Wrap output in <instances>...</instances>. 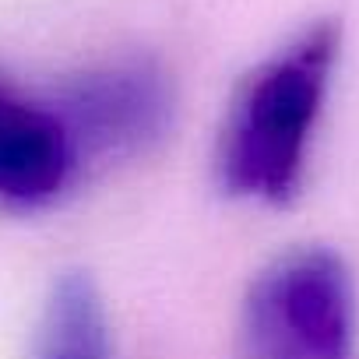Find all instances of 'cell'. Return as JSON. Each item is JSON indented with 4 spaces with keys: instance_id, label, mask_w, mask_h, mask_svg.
Instances as JSON below:
<instances>
[{
    "instance_id": "6da1fadb",
    "label": "cell",
    "mask_w": 359,
    "mask_h": 359,
    "mask_svg": "<svg viewBox=\"0 0 359 359\" xmlns=\"http://www.w3.org/2000/svg\"><path fill=\"white\" fill-rule=\"evenodd\" d=\"M338 57L341 25L320 18L240 78L212 158L226 198L264 208H285L299 198Z\"/></svg>"
},
{
    "instance_id": "7a4b0ae2",
    "label": "cell",
    "mask_w": 359,
    "mask_h": 359,
    "mask_svg": "<svg viewBox=\"0 0 359 359\" xmlns=\"http://www.w3.org/2000/svg\"><path fill=\"white\" fill-rule=\"evenodd\" d=\"M355 282L345 257L306 243L271 257L240 310V359H352Z\"/></svg>"
},
{
    "instance_id": "277c9868",
    "label": "cell",
    "mask_w": 359,
    "mask_h": 359,
    "mask_svg": "<svg viewBox=\"0 0 359 359\" xmlns=\"http://www.w3.org/2000/svg\"><path fill=\"white\" fill-rule=\"evenodd\" d=\"M81 180V165L50 95H36L0 74V208H53Z\"/></svg>"
},
{
    "instance_id": "5b68a950",
    "label": "cell",
    "mask_w": 359,
    "mask_h": 359,
    "mask_svg": "<svg viewBox=\"0 0 359 359\" xmlns=\"http://www.w3.org/2000/svg\"><path fill=\"white\" fill-rule=\"evenodd\" d=\"M32 359H116L113 324L102 289L88 271H60L46 292Z\"/></svg>"
},
{
    "instance_id": "3957f363",
    "label": "cell",
    "mask_w": 359,
    "mask_h": 359,
    "mask_svg": "<svg viewBox=\"0 0 359 359\" xmlns=\"http://www.w3.org/2000/svg\"><path fill=\"white\" fill-rule=\"evenodd\" d=\"M81 176L151 155L176 127V81L141 53L88 64L50 92Z\"/></svg>"
}]
</instances>
